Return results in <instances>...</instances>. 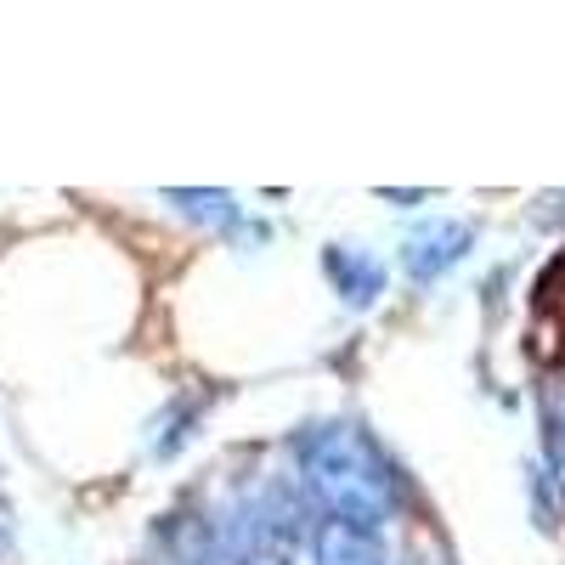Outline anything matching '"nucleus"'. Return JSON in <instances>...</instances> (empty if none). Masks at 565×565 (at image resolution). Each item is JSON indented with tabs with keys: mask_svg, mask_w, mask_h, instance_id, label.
Masks as SVG:
<instances>
[{
	"mask_svg": "<svg viewBox=\"0 0 565 565\" xmlns=\"http://www.w3.org/2000/svg\"><path fill=\"white\" fill-rule=\"evenodd\" d=\"M300 458V487L306 498L328 514V521H345V526H373L385 521V503H391V481L380 458H373V441L351 424H311V430L295 441Z\"/></svg>",
	"mask_w": 565,
	"mask_h": 565,
	"instance_id": "obj_1",
	"label": "nucleus"
},
{
	"mask_svg": "<svg viewBox=\"0 0 565 565\" xmlns=\"http://www.w3.org/2000/svg\"><path fill=\"white\" fill-rule=\"evenodd\" d=\"M322 266H328V277H334V289H340L351 306H367L373 295H380V282H385L380 260H373V255H356V249H340V244L322 255Z\"/></svg>",
	"mask_w": 565,
	"mask_h": 565,
	"instance_id": "obj_2",
	"label": "nucleus"
},
{
	"mask_svg": "<svg viewBox=\"0 0 565 565\" xmlns=\"http://www.w3.org/2000/svg\"><path fill=\"white\" fill-rule=\"evenodd\" d=\"M380 543H373L362 526L345 521H322L317 526V565H380Z\"/></svg>",
	"mask_w": 565,
	"mask_h": 565,
	"instance_id": "obj_3",
	"label": "nucleus"
},
{
	"mask_svg": "<svg viewBox=\"0 0 565 565\" xmlns=\"http://www.w3.org/2000/svg\"><path fill=\"white\" fill-rule=\"evenodd\" d=\"M181 215L193 221H210V226H238V199L232 193H215V186H193V193H164Z\"/></svg>",
	"mask_w": 565,
	"mask_h": 565,
	"instance_id": "obj_4",
	"label": "nucleus"
},
{
	"mask_svg": "<svg viewBox=\"0 0 565 565\" xmlns=\"http://www.w3.org/2000/svg\"><path fill=\"white\" fill-rule=\"evenodd\" d=\"M441 244H458V232H430V238L407 244V271L430 277L436 266H447V260H452V249H441Z\"/></svg>",
	"mask_w": 565,
	"mask_h": 565,
	"instance_id": "obj_5",
	"label": "nucleus"
}]
</instances>
